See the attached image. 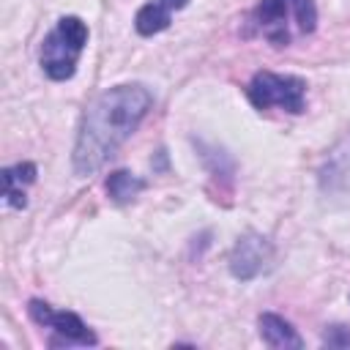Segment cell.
Masks as SVG:
<instances>
[{
  "instance_id": "cell-1",
  "label": "cell",
  "mask_w": 350,
  "mask_h": 350,
  "mask_svg": "<svg viewBox=\"0 0 350 350\" xmlns=\"http://www.w3.org/2000/svg\"><path fill=\"white\" fill-rule=\"evenodd\" d=\"M150 104H153L150 90L137 82L115 85L98 93L82 112L77 129V139L71 150L74 172L77 175L98 172L118 153V148L137 131Z\"/></svg>"
},
{
  "instance_id": "cell-2",
  "label": "cell",
  "mask_w": 350,
  "mask_h": 350,
  "mask_svg": "<svg viewBox=\"0 0 350 350\" xmlns=\"http://www.w3.org/2000/svg\"><path fill=\"white\" fill-rule=\"evenodd\" d=\"M88 36H90L88 25L79 16H74V14L60 16L57 25L41 41V55H38L41 71L55 82L71 79L77 71V60L88 44Z\"/></svg>"
},
{
  "instance_id": "cell-3",
  "label": "cell",
  "mask_w": 350,
  "mask_h": 350,
  "mask_svg": "<svg viewBox=\"0 0 350 350\" xmlns=\"http://www.w3.org/2000/svg\"><path fill=\"white\" fill-rule=\"evenodd\" d=\"M246 98L254 109L279 107V109L298 115L306 107V82L293 74L257 71L246 85Z\"/></svg>"
},
{
  "instance_id": "cell-4",
  "label": "cell",
  "mask_w": 350,
  "mask_h": 350,
  "mask_svg": "<svg viewBox=\"0 0 350 350\" xmlns=\"http://www.w3.org/2000/svg\"><path fill=\"white\" fill-rule=\"evenodd\" d=\"M27 314L33 317V323L44 325V328H52L55 336L49 345H98V336L85 325V320L74 312H66V309H52L46 301L41 298H30L27 301Z\"/></svg>"
},
{
  "instance_id": "cell-5",
  "label": "cell",
  "mask_w": 350,
  "mask_h": 350,
  "mask_svg": "<svg viewBox=\"0 0 350 350\" xmlns=\"http://www.w3.org/2000/svg\"><path fill=\"white\" fill-rule=\"evenodd\" d=\"M317 186L328 202H336V205L350 202V129L334 142L325 161L320 164Z\"/></svg>"
},
{
  "instance_id": "cell-6",
  "label": "cell",
  "mask_w": 350,
  "mask_h": 350,
  "mask_svg": "<svg viewBox=\"0 0 350 350\" xmlns=\"http://www.w3.org/2000/svg\"><path fill=\"white\" fill-rule=\"evenodd\" d=\"M271 260H273V246H271V241L262 238L260 232H252V230H249V232H243V235L235 241V246H232L227 262H230V273H232L235 279L249 282V279L260 276L262 271H268Z\"/></svg>"
},
{
  "instance_id": "cell-7",
  "label": "cell",
  "mask_w": 350,
  "mask_h": 350,
  "mask_svg": "<svg viewBox=\"0 0 350 350\" xmlns=\"http://www.w3.org/2000/svg\"><path fill=\"white\" fill-rule=\"evenodd\" d=\"M290 16H293V0H260L252 11V22L262 33V38L271 41L273 46L290 44V22H287Z\"/></svg>"
},
{
  "instance_id": "cell-8",
  "label": "cell",
  "mask_w": 350,
  "mask_h": 350,
  "mask_svg": "<svg viewBox=\"0 0 350 350\" xmlns=\"http://www.w3.org/2000/svg\"><path fill=\"white\" fill-rule=\"evenodd\" d=\"M186 3L189 0H150V3H145L137 11V16H134L137 33L139 36H156V33L167 30L172 14L180 11V8H186Z\"/></svg>"
},
{
  "instance_id": "cell-9",
  "label": "cell",
  "mask_w": 350,
  "mask_h": 350,
  "mask_svg": "<svg viewBox=\"0 0 350 350\" xmlns=\"http://www.w3.org/2000/svg\"><path fill=\"white\" fill-rule=\"evenodd\" d=\"M257 328H260V336H262V342L268 347H276V350H290V347L298 350V347H304V339L298 336V331L284 317H279L273 312H262L257 317Z\"/></svg>"
},
{
  "instance_id": "cell-10",
  "label": "cell",
  "mask_w": 350,
  "mask_h": 350,
  "mask_svg": "<svg viewBox=\"0 0 350 350\" xmlns=\"http://www.w3.org/2000/svg\"><path fill=\"white\" fill-rule=\"evenodd\" d=\"M36 180V164L30 161H22V164H14V167H5L3 170V186H5V202L16 211H22L27 205V197H25V186H30Z\"/></svg>"
},
{
  "instance_id": "cell-11",
  "label": "cell",
  "mask_w": 350,
  "mask_h": 350,
  "mask_svg": "<svg viewBox=\"0 0 350 350\" xmlns=\"http://www.w3.org/2000/svg\"><path fill=\"white\" fill-rule=\"evenodd\" d=\"M104 189H107V194H109L118 205H126V202H131V200L145 189V180L137 178V175H131L129 170H115V172L107 175Z\"/></svg>"
},
{
  "instance_id": "cell-12",
  "label": "cell",
  "mask_w": 350,
  "mask_h": 350,
  "mask_svg": "<svg viewBox=\"0 0 350 350\" xmlns=\"http://www.w3.org/2000/svg\"><path fill=\"white\" fill-rule=\"evenodd\" d=\"M293 16L301 33H314L317 27V5L314 0H293Z\"/></svg>"
},
{
  "instance_id": "cell-13",
  "label": "cell",
  "mask_w": 350,
  "mask_h": 350,
  "mask_svg": "<svg viewBox=\"0 0 350 350\" xmlns=\"http://www.w3.org/2000/svg\"><path fill=\"white\" fill-rule=\"evenodd\" d=\"M323 345L325 347H350V328L345 325H331L323 334Z\"/></svg>"
}]
</instances>
